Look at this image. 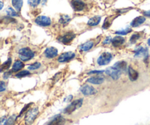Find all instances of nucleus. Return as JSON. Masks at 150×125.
<instances>
[{
    "label": "nucleus",
    "mask_w": 150,
    "mask_h": 125,
    "mask_svg": "<svg viewBox=\"0 0 150 125\" xmlns=\"http://www.w3.org/2000/svg\"><path fill=\"white\" fill-rule=\"evenodd\" d=\"M35 52L29 47L21 48L18 51V56L22 61H27L35 57Z\"/></svg>",
    "instance_id": "obj_1"
},
{
    "label": "nucleus",
    "mask_w": 150,
    "mask_h": 125,
    "mask_svg": "<svg viewBox=\"0 0 150 125\" xmlns=\"http://www.w3.org/2000/svg\"><path fill=\"white\" fill-rule=\"evenodd\" d=\"M39 114V110L38 108H32L30 110H28L25 115V124L26 125H32L38 117Z\"/></svg>",
    "instance_id": "obj_2"
},
{
    "label": "nucleus",
    "mask_w": 150,
    "mask_h": 125,
    "mask_svg": "<svg viewBox=\"0 0 150 125\" xmlns=\"http://www.w3.org/2000/svg\"><path fill=\"white\" fill-rule=\"evenodd\" d=\"M83 105V99H78L73 101L67 108L64 109V113L66 114H71L77 109L80 108Z\"/></svg>",
    "instance_id": "obj_3"
},
{
    "label": "nucleus",
    "mask_w": 150,
    "mask_h": 125,
    "mask_svg": "<svg viewBox=\"0 0 150 125\" xmlns=\"http://www.w3.org/2000/svg\"><path fill=\"white\" fill-rule=\"evenodd\" d=\"M113 59V55L111 53L103 52L99 57H98L97 62L100 66L107 65Z\"/></svg>",
    "instance_id": "obj_4"
},
{
    "label": "nucleus",
    "mask_w": 150,
    "mask_h": 125,
    "mask_svg": "<svg viewBox=\"0 0 150 125\" xmlns=\"http://www.w3.org/2000/svg\"><path fill=\"white\" fill-rule=\"evenodd\" d=\"M35 23L40 26L48 27L51 26L52 21H51V19L48 16H39L35 19Z\"/></svg>",
    "instance_id": "obj_5"
},
{
    "label": "nucleus",
    "mask_w": 150,
    "mask_h": 125,
    "mask_svg": "<svg viewBox=\"0 0 150 125\" xmlns=\"http://www.w3.org/2000/svg\"><path fill=\"white\" fill-rule=\"evenodd\" d=\"M76 34L73 33V32H69L65 33L64 35L60 36L59 37H58L57 40H58L59 42H60L61 43L64 44V45H67V44H70V42L76 38Z\"/></svg>",
    "instance_id": "obj_6"
},
{
    "label": "nucleus",
    "mask_w": 150,
    "mask_h": 125,
    "mask_svg": "<svg viewBox=\"0 0 150 125\" xmlns=\"http://www.w3.org/2000/svg\"><path fill=\"white\" fill-rule=\"evenodd\" d=\"M105 73H106L108 76H110L113 80L117 81L120 78L122 72L120 71V70L117 69L116 67H114V66H112V67H108V68L105 70Z\"/></svg>",
    "instance_id": "obj_7"
},
{
    "label": "nucleus",
    "mask_w": 150,
    "mask_h": 125,
    "mask_svg": "<svg viewBox=\"0 0 150 125\" xmlns=\"http://www.w3.org/2000/svg\"><path fill=\"white\" fill-rule=\"evenodd\" d=\"M76 56V54L72 51H68V52H65L59 56L57 59V61L60 63H64L67 62V61H71L72 59L75 58Z\"/></svg>",
    "instance_id": "obj_8"
},
{
    "label": "nucleus",
    "mask_w": 150,
    "mask_h": 125,
    "mask_svg": "<svg viewBox=\"0 0 150 125\" xmlns=\"http://www.w3.org/2000/svg\"><path fill=\"white\" fill-rule=\"evenodd\" d=\"M71 6L76 12H81L84 10L86 4L82 0H72Z\"/></svg>",
    "instance_id": "obj_9"
},
{
    "label": "nucleus",
    "mask_w": 150,
    "mask_h": 125,
    "mask_svg": "<svg viewBox=\"0 0 150 125\" xmlns=\"http://www.w3.org/2000/svg\"><path fill=\"white\" fill-rule=\"evenodd\" d=\"M81 92L85 96H90V95H95L97 93V90L92 86H89L88 84L83 85L80 89Z\"/></svg>",
    "instance_id": "obj_10"
},
{
    "label": "nucleus",
    "mask_w": 150,
    "mask_h": 125,
    "mask_svg": "<svg viewBox=\"0 0 150 125\" xmlns=\"http://www.w3.org/2000/svg\"><path fill=\"white\" fill-rule=\"evenodd\" d=\"M58 49L55 48V47H48L44 51V55L47 59H54L58 56Z\"/></svg>",
    "instance_id": "obj_11"
},
{
    "label": "nucleus",
    "mask_w": 150,
    "mask_h": 125,
    "mask_svg": "<svg viewBox=\"0 0 150 125\" xmlns=\"http://www.w3.org/2000/svg\"><path fill=\"white\" fill-rule=\"evenodd\" d=\"M105 81V78L103 76H99V75H97V76H93V77H91L89 78H88L86 80L87 83H91V84L94 85H100L102 84L103 82Z\"/></svg>",
    "instance_id": "obj_12"
},
{
    "label": "nucleus",
    "mask_w": 150,
    "mask_h": 125,
    "mask_svg": "<svg viewBox=\"0 0 150 125\" xmlns=\"http://www.w3.org/2000/svg\"><path fill=\"white\" fill-rule=\"evenodd\" d=\"M66 120L62 116L58 115L48 122V125H64Z\"/></svg>",
    "instance_id": "obj_13"
},
{
    "label": "nucleus",
    "mask_w": 150,
    "mask_h": 125,
    "mask_svg": "<svg viewBox=\"0 0 150 125\" xmlns=\"http://www.w3.org/2000/svg\"><path fill=\"white\" fill-rule=\"evenodd\" d=\"M125 42V39L122 36L118 35V36H116L113 38L111 44L115 48H119V47H121Z\"/></svg>",
    "instance_id": "obj_14"
},
{
    "label": "nucleus",
    "mask_w": 150,
    "mask_h": 125,
    "mask_svg": "<svg viewBox=\"0 0 150 125\" xmlns=\"http://www.w3.org/2000/svg\"><path fill=\"white\" fill-rule=\"evenodd\" d=\"M94 45H95V42L93 40H88L82 45H81L79 47V49L81 52H86V51H90L94 47Z\"/></svg>",
    "instance_id": "obj_15"
},
{
    "label": "nucleus",
    "mask_w": 150,
    "mask_h": 125,
    "mask_svg": "<svg viewBox=\"0 0 150 125\" xmlns=\"http://www.w3.org/2000/svg\"><path fill=\"white\" fill-rule=\"evenodd\" d=\"M145 21H146V18L144 16H138L136 18L133 19V21L130 23V26L133 28L138 27V26L143 24Z\"/></svg>",
    "instance_id": "obj_16"
},
{
    "label": "nucleus",
    "mask_w": 150,
    "mask_h": 125,
    "mask_svg": "<svg viewBox=\"0 0 150 125\" xmlns=\"http://www.w3.org/2000/svg\"><path fill=\"white\" fill-rule=\"evenodd\" d=\"M118 16L119 15H114V16H108V17H107L106 18H105V20H104V23L102 26L103 29H108V28L111 26V24H112V23H113V21H114V19H115L116 18H117V16Z\"/></svg>",
    "instance_id": "obj_17"
},
{
    "label": "nucleus",
    "mask_w": 150,
    "mask_h": 125,
    "mask_svg": "<svg viewBox=\"0 0 150 125\" xmlns=\"http://www.w3.org/2000/svg\"><path fill=\"white\" fill-rule=\"evenodd\" d=\"M24 63L23 61H22L21 60H16L14 62V64H13V67H12L11 71L13 73H16V72L20 71L24 67Z\"/></svg>",
    "instance_id": "obj_18"
},
{
    "label": "nucleus",
    "mask_w": 150,
    "mask_h": 125,
    "mask_svg": "<svg viewBox=\"0 0 150 125\" xmlns=\"http://www.w3.org/2000/svg\"><path fill=\"white\" fill-rule=\"evenodd\" d=\"M101 16H95L91 18L87 22V25L91 27H93V26H96L100 23L101 21Z\"/></svg>",
    "instance_id": "obj_19"
},
{
    "label": "nucleus",
    "mask_w": 150,
    "mask_h": 125,
    "mask_svg": "<svg viewBox=\"0 0 150 125\" xmlns=\"http://www.w3.org/2000/svg\"><path fill=\"white\" fill-rule=\"evenodd\" d=\"M127 71H128L129 78L131 81H135L137 80L138 78H139V73L136 70H134L133 67L130 66L127 69Z\"/></svg>",
    "instance_id": "obj_20"
},
{
    "label": "nucleus",
    "mask_w": 150,
    "mask_h": 125,
    "mask_svg": "<svg viewBox=\"0 0 150 125\" xmlns=\"http://www.w3.org/2000/svg\"><path fill=\"white\" fill-rule=\"evenodd\" d=\"M114 67L118 69V70H120L122 72H125L127 70V64L125 61H117V63H115L114 64Z\"/></svg>",
    "instance_id": "obj_21"
},
{
    "label": "nucleus",
    "mask_w": 150,
    "mask_h": 125,
    "mask_svg": "<svg viewBox=\"0 0 150 125\" xmlns=\"http://www.w3.org/2000/svg\"><path fill=\"white\" fill-rule=\"evenodd\" d=\"M23 4V0H12V5L18 13H19L21 10Z\"/></svg>",
    "instance_id": "obj_22"
},
{
    "label": "nucleus",
    "mask_w": 150,
    "mask_h": 125,
    "mask_svg": "<svg viewBox=\"0 0 150 125\" xmlns=\"http://www.w3.org/2000/svg\"><path fill=\"white\" fill-rule=\"evenodd\" d=\"M12 64V59L8 58V59L6 61H4L1 66H0V73H2V72H6L9 70V68L10 67Z\"/></svg>",
    "instance_id": "obj_23"
},
{
    "label": "nucleus",
    "mask_w": 150,
    "mask_h": 125,
    "mask_svg": "<svg viewBox=\"0 0 150 125\" xmlns=\"http://www.w3.org/2000/svg\"><path fill=\"white\" fill-rule=\"evenodd\" d=\"M70 20H71V18H70V16H67V15H62V16H60L59 20V23L64 26H67V25L70 23Z\"/></svg>",
    "instance_id": "obj_24"
},
{
    "label": "nucleus",
    "mask_w": 150,
    "mask_h": 125,
    "mask_svg": "<svg viewBox=\"0 0 150 125\" xmlns=\"http://www.w3.org/2000/svg\"><path fill=\"white\" fill-rule=\"evenodd\" d=\"M6 13L7 14V16H10V17H16V16H18V13L16 11L15 9L12 8V7H8V8L6 10Z\"/></svg>",
    "instance_id": "obj_25"
},
{
    "label": "nucleus",
    "mask_w": 150,
    "mask_h": 125,
    "mask_svg": "<svg viewBox=\"0 0 150 125\" xmlns=\"http://www.w3.org/2000/svg\"><path fill=\"white\" fill-rule=\"evenodd\" d=\"M132 32V29L130 28H126V29H121V30L116 31L115 34L117 35H120V36H122V35H126L127 34L130 33Z\"/></svg>",
    "instance_id": "obj_26"
},
{
    "label": "nucleus",
    "mask_w": 150,
    "mask_h": 125,
    "mask_svg": "<svg viewBox=\"0 0 150 125\" xmlns=\"http://www.w3.org/2000/svg\"><path fill=\"white\" fill-rule=\"evenodd\" d=\"M16 119H17L16 115L11 116V117H10L7 120H6L5 123H4V125H14L15 122H16Z\"/></svg>",
    "instance_id": "obj_27"
},
{
    "label": "nucleus",
    "mask_w": 150,
    "mask_h": 125,
    "mask_svg": "<svg viewBox=\"0 0 150 125\" xmlns=\"http://www.w3.org/2000/svg\"><path fill=\"white\" fill-rule=\"evenodd\" d=\"M30 74L31 73L29 70H21V71L18 72V73H16V77L19 78H23V77H26V76H29Z\"/></svg>",
    "instance_id": "obj_28"
},
{
    "label": "nucleus",
    "mask_w": 150,
    "mask_h": 125,
    "mask_svg": "<svg viewBox=\"0 0 150 125\" xmlns=\"http://www.w3.org/2000/svg\"><path fill=\"white\" fill-rule=\"evenodd\" d=\"M140 37H141V35L139 33L133 34V35H131V37H130V43H132V44L136 43V42L139 40V38Z\"/></svg>",
    "instance_id": "obj_29"
},
{
    "label": "nucleus",
    "mask_w": 150,
    "mask_h": 125,
    "mask_svg": "<svg viewBox=\"0 0 150 125\" xmlns=\"http://www.w3.org/2000/svg\"><path fill=\"white\" fill-rule=\"evenodd\" d=\"M41 67V64L40 62H35V63H32V64H29L28 66V69L29 70H38L39 69L40 67Z\"/></svg>",
    "instance_id": "obj_30"
},
{
    "label": "nucleus",
    "mask_w": 150,
    "mask_h": 125,
    "mask_svg": "<svg viewBox=\"0 0 150 125\" xmlns=\"http://www.w3.org/2000/svg\"><path fill=\"white\" fill-rule=\"evenodd\" d=\"M28 4L32 7H37L41 2V0H28Z\"/></svg>",
    "instance_id": "obj_31"
},
{
    "label": "nucleus",
    "mask_w": 150,
    "mask_h": 125,
    "mask_svg": "<svg viewBox=\"0 0 150 125\" xmlns=\"http://www.w3.org/2000/svg\"><path fill=\"white\" fill-rule=\"evenodd\" d=\"M1 21L4 23H15L16 22V20L14 18H13L12 17L10 16H6V17H3L1 19Z\"/></svg>",
    "instance_id": "obj_32"
},
{
    "label": "nucleus",
    "mask_w": 150,
    "mask_h": 125,
    "mask_svg": "<svg viewBox=\"0 0 150 125\" xmlns=\"http://www.w3.org/2000/svg\"><path fill=\"white\" fill-rule=\"evenodd\" d=\"M111 42H112V38H111V37L108 36L104 39L103 43V45H108V44L111 43Z\"/></svg>",
    "instance_id": "obj_33"
},
{
    "label": "nucleus",
    "mask_w": 150,
    "mask_h": 125,
    "mask_svg": "<svg viewBox=\"0 0 150 125\" xmlns=\"http://www.w3.org/2000/svg\"><path fill=\"white\" fill-rule=\"evenodd\" d=\"M104 72L103 70H91L90 72L88 73V75H91V74H97V75H99V74H102Z\"/></svg>",
    "instance_id": "obj_34"
},
{
    "label": "nucleus",
    "mask_w": 150,
    "mask_h": 125,
    "mask_svg": "<svg viewBox=\"0 0 150 125\" xmlns=\"http://www.w3.org/2000/svg\"><path fill=\"white\" fill-rule=\"evenodd\" d=\"M12 73H13V72L12 71H6V72H4V75H3V78H4V79H8L10 77V76H12Z\"/></svg>",
    "instance_id": "obj_35"
},
{
    "label": "nucleus",
    "mask_w": 150,
    "mask_h": 125,
    "mask_svg": "<svg viewBox=\"0 0 150 125\" xmlns=\"http://www.w3.org/2000/svg\"><path fill=\"white\" fill-rule=\"evenodd\" d=\"M6 90V84L4 81H0V92Z\"/></svg>",
    "instance_id": "obj_36"
},
{
    "label": "nucleus",
    "mask_w": 150,
    "mask_h": 125,
    "mask_svg": "<svg viewBox=\"0 0 150 125\" xmlns=\"http://www.w3.org/2000/svg\"><path fill=\"white\" fill-rule=\"evenodd\" d=\"M6 120H7V119H6L5 117H3L1 118H0V125H4Z\"/></svg>",
    "instance_id": "obj_37"
},
{
    "label": "nucleus",
    "mask_w": 150,
    "mask_h": 125,
    "mask_svg": "<svg viewBox=\"0 0 150 125\" xmlns=\"http://www.w3.org/2000/svg\"><path fill=\"white\" fill-rule=\"evenodd\" d=\"M130 9H131V8H130ZM130 9H122V10H117V13H119L120 14H121V13H126V12L128 11Z\"/></svg>",
    "instance_id": "obj_38"
},
{
    "label": "nucleus",
    "mask_w": 150,
    "mask_h": 125,
    "mask_svg": "<svg viewBox=\"0 0 150 125\" xmlns=\"http://www.w3.org/2000/svg\"><path fill=\"white\" fill-rule=\"evenodd\" d=\"M31 104H29V105H26V106L24 107V108H23V109H22V111H21V113H20V115H21L22 114H23V113H24L25 112V111H26V110H27V108H29V105H30Z\"/></svg>",
    "instance_id": "obj_39"
},
{
    "label": "nucleus",
    "mask_w": 150,
    "mask_h": 125,
    "mask_svg": "<svg viewBox=\"0 0 150 125\" xmlns=\"http://www.w3.org/2000/svg\"><path fill=\"white\" fill-rule=\"evenodd\" d=\"M143 13L144 15V16L150 18V10H149V11H144Z\"/></svg>",
    "instance_id": "obj_40"
},
{
    "label": "nucleus",
    "mask_w": 150,
    "mask_h": 125,
    "mask_svg": "<svg viewBox=\"0 0 150 125\" xmlns=\"http://www.w3.org/2000/svg\"><path fill=\"white\" fill-rule=\"evenodd\" d=\"M3 7H4V2L1 1H0V10H2Z\"/></svg>",
    "instance_id": "obj_41"
},
{
    "label": "nucleus",
    "mask_w": 150,
    "mask_h": 125,
    "mask_svg": "<svg viewBox=\"0 0 150 125\" xmlns=\"http://www.w3.org/2000/svg\"><path fill=\"white\" fill-rule=\"evenodd\" d=\"M147 43H148V45H149V46H150V38H149V40H148V41H147Z\"/></svg>",
    "instance_id": "obj_42"
},
{
    "label": "nucleus",
    "mask_w": 150,
    "mask_h": 125,
    "mask_svg": "<svg viewBox=\"0 0 150 125\" xmlns=\"http://www.w3.org/2000/svg\"><path fill=\"white\" fill-rule=\"evenodd\" d=\"M0 63H1V60H0ZM0 65H1V64H0Z\"/></svg>",
    "instance_id": "obj_43"
}]
</instances>
